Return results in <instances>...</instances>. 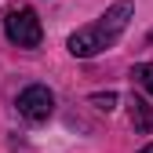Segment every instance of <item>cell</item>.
Segmentation results:
<instances>
[{"label":"cell","instance_id":"52a82bcc","mask_svg":"<svg viewBox=\"0 0 153 153\" xmlns=\"http://www.w3.org/2000/svg\"><path fill=\"white\" fill-rule=\"evenodd\" d=\"M139 153H153V142H149V146H142V149H139Z\"/></svg>","mask_w":153,"mask_h":153},{"label":"cell","instance_id":"3957f363","mask_svg":"<svg viewBox=\"0 0 153 153\" xmlns=\"http://www.w3.org/2000/svg\"><path fill=\"white\" fill-rule=\"evenodd\" d=\"M18 113H22L26 120H33V124H40V120H48L51 113H55V95H51V88H44V84H29L22 95H18Z\"/></svg>","mask_w":153,"mask_h":153},{"label":"cell","instance_id":"8992f818","mask_svg":"<svg viewBox=\"0 0 153 153\" xmlns=\"http://www.w3.org/2000/svg\"><path fill=\"white\" fill-rule=\"evenodd\" d=\"M95 109H102V113H109L113 106H117V91H95L91 95V99H88Z\"/></svg>","mask_w":153,"mask_h":153},{"label":"cell","instance_id":"277c9868","mask_svg":"<svg viewBox=\"0 0 153 153\" xmlns=\"http://www.w3.org/2000/svg\"><path fill=\"white\" fill-rule=\"evenodd\" d=\"M131 124H135L139 131H149L153 128V117H149V106L139 99V95H131Z\"/></svg>","mask_w":153,"mask_h":153},{"label":"cell","instance_id":"5b68a950","mask_svg":"<svg viewBox=\"0 0 153 153\" xmlns=\"http://www.w3.org/2000/svg\"><path fill=\"white\" fill-rule=\"evenodd\" d=\"M131 76H135V80H139V84L153 95V62H139L135 69H131Z\"/></svg>","mask_w":153,"mask_h":153},{"label":"cell","instance_id":"7a4b0ae2","mask_svg":"<svg viewBox=\"0 0 153 153\" xmlns=\"http://www.w3.org/2000/svg\"><path fill=\"white\" fill-rule=\"evenodd\" d=\"M4 33L18 48H40V40H44L40 18H36V11H29V7H11L7 18H4Z\"/></svg>","mask_w":153,"mask_h":153},{"label":"cell","instance_id":"6da1fadb","mask_svg":"<svg viewBox=\"0 0 153 153\" xmlns=\"http://www.w3.org/2000/svg\"><path fill=\"white\" fill-rule=\"evenodd\" d=\"M131 15H135V4H131V0H117V4H109L99 22L80 26V29L69 36V44H66L69 55H76V59H91V55L109 51L113 44L120 40V33L128 29Z\"/></svg>","mask_w":153,"mask_h":153}]
</instances>
